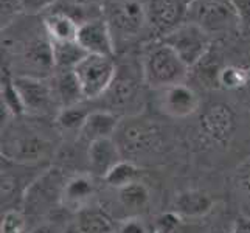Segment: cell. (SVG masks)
I'll return each instance as SVG.
<instances>
[{
  "instance_id": "cell-1",
  "label": "cell",
  "mask_w": 250,
  "mask_h": 233,
  "mask_svg": "<svg viewBox=\"0 0 250 233\" xmlns=\"http://www.w3.org/2000/svg\"><path fill=\"white\" fill-rule=\"evenodd\" d=\"M68 174L59 167H48L33 180L23 194L21 210L34 224L51 218L62 209V190Z\"/></svg>"
},
{
  "instance_id": "cell-2",
  "label": "cell",
  "mask_w": 250,
  "mask_h": 233,
  "mask_svg": "<svg viewBox=\"0 0 250 233\" xmlns=\"http://www.w3.org/2000/svg\"><path fill=\"white\" fill-rule=\"evenodd\" d=\"M123 159L135 162L156 154L162 146V131L151 118L129 115L122 118L114 135Z\"/></svg>"
},
{
  "instance_id": "cell-3",
  "label": "cell",
  "mask_w": 250,
  "mask_h": 233,
  "mask_svg": "<svg viewBox=\"0 0 250 233\" xmlns=\"http://www.w3.org/2000/svg\"><path fill=\"white\" fill-rule=\"evenodd\" d=\"M202 28L210 38L241 30V19L233 0H189L185 21Z\"/></svg>"
},
{
  "instance_id": "cell-4",
  "label": "cell",
  "mask_w": 250,
  "mask_h": 233,
  "mask_svg": "<svg viewBox=\"0 0 250 233\" xmlns=\"http://www.w3.org/2000/svg\"><path fill=\"white\" fill-rule=\"evenodd\" d=\"M188 72L189 67L174 50L162 41L152 45L143 58L142 80L151 89L163 90L171 85L185 83Z\"/></svg>"
},
{
  "instance_id": "cell-5",
  "label": "cell",
  "mask_w": 250,
  "mask_h": 233,
  "mask_svg": "<svg viewBox=\"0 0 250 233\" xmlns=\"http://www.w3.org/2000/svg\"><path fill=\"white\" fill-rule=\"evenodd\" d=\"M55 148L51 140L34 129H17L2 135V157L23 165H45L53 157Z\"/></svg>"
},
{
  "instance_id": "cell-6",
  "label": "cell",
  "mask_w": 250,
  "mask_h": 233,
  "mask_svg": "<svg viewBox=\"0 0 250 233\" xmlns=\"http://www.w3.org/2000/svg\"><path fill=\"white\" fill-rule=\"evenodd\" d=\"M117 65L112 56L87 55L76 65L75 75L78 78L84 100H98L107 92L117 75Z\"/></svg>"
},
{
  "instance_id": "cell-7",
  "label": "cell",
  "mask_w": 250,
  "mask_h": 233,
  "mask_svg": "<svg viewBox=\"0 0 250 233\" xmlns=\"http://www.w3.org/2000/svg\"><path fill=\"white\" fill-rule=\"evenodd\" d=\"M160 41L174 50L189 68H193L211 48V38L191 22H182Z\"/></svg>"
},
{
  "instance_id": "cell-8",
  "label": "cell",
  "mask_w": 250,
  "mask_h": 233,
  "mask_svg": "<svg viewBox=\"0 0 250 233\" xmlns=\"http://www.w3.org/2000/svg\"><path fill=\"white\" fill-rule=\"evenodd\" d=\"M104 13L114 41L137 36L148 22L142 0H110Z\"/></svg>"
},
{
  "instance_id": "cell-9",
  "label": "cell",
  "mask_w": 250,
  "mask_h": 233,
  "mask_svg": "<svg viewBox=\"0 0 250 233\" xmlns=\"http://www.w3.org/2000/svg\"><path fill=\"white\" fill-rule=\"evenodd\" d=\"M238 127L235 110L226 103H210L199 117V132L205 142L226 148L233 140Z\"/></svg>"
},
{
  "instance_id": "cell-10",
  "label": "cell",
  "mask_w": 250,
  "mask_h": 233,
  "mask_svg": "<svg viewBox=\"0 0 250 233\" xmlns=\"http://www.w3.org/2000/svg\"><path fill=\"white\" fill-rule=\"evenodd\" d=\"M13 83L25 114L44 115L55 105L56 95L53 84H48L44 78L21 75L13 78Z\"/></svg>"
},
{
  "instance_id": "cell-11",
  "label": "cell",
  "mask_w": 250,
  "mask_h": 233,
  "mask_svg": "<svg viewBox=\"0 0 250 233\" xmlns=\"http://www.w3.org/2000/svg\"><path fill=\"white\" fill-rule=\"evenodd\" d=\"M34 165H23L2 157V210L21 209L23 194L36 177H28L27 169ZM48 168V167H47Z\"/></svg>"
},
{
  "instance_id": "cell-12",
  "label": "cell",
  "mask_w": 250,
  "mask_h": 233,
  "mask_svg": "<svg viewBox=\"0 0 250 233\" xmlns=\"http://www.w3.org/2000/svg\"><path fill=\"white\" fill-rule=\"evenodd\" d=\"M140 93L142 84L139 83V80H135L132 73L117 68L115 80L103 97L107 101V110L122 117L126 114L127 109H134L135 106H139Z\"/></svg>"
},
{
  "instance_id": "cell-13",
  "label": "cell",
  "mask_w": 250,
  "mask_h": 233,
  "mask_svg": "<svg viewBox=\"0 0 250 233\" xmlns=\"http://www.w3.org/2000/svg\"><path fill=\"white\" fill-rule=\"evenodd\" d=\"M97 194V177L89 171H78L68 174L62 190V209L67 213H80L92 207L90 202Z\"/></svg>"
},
{
  "instance_id": "cell-14",
  "label": "cell",
  "mask_w": 250,
  "mask_h": 233,
  "mask_svg": "<svg viewBox=\"0 0 250 233\" xmlns=\"http://www.w3.org/2000/svg\"><path fill=\"white\" fill-rule=\"evenodd\" d=\"M188 2L189 0H146L148 23L163 38L185 21Z\"/></svg>"
},
{
  "instance_id": "cell-15",
  "label": "cell",
  "mask_w": 250,
  "mask_h": 233,
  "mask_svg": "<svg viewBox=\"0 0 250 233\" xmlns=\"http://www.w3.org/2000/svg\"><path fill=\"white\" fill-rule=\"evenodd\" d=\"M76 42L89 55L112 56L115 51V41L104 17H97L81 23Z\"/></svg>"
},
{
  "instance_id": "cell-16",
  "label": "cell",
  "mask_w": 250,
  "mask_h": 233,
  "mask_svg": "<svg viewBox=\"0 0 250 233\" xmlns=\"http://www.w3.org/2000/svg\"><path fill=\"white\" fill-rule=\"evenodd\" d=\"M159 107L171 118H187L199 109V97L189 85L180 83L160 90Z\"/></svg>"
},
{
  "instance_id": "cell-17",
  "label": "cell",
  "mask_w": 250,
  "mask_h": 233,
  "mask_svg": "<svg viewBox=\"0 0 250 233\" xmlns=\"http://www.w3.org/2000/svg\"><path fill=\"white\" fill-rule=\"evenodd\" d=\"M123 155L114 139H101L87 145V171L97 179H104Z\"/></svg>"
},
{
  "instance_id": "cell-18",
  "label": "cell",
  "mask_w": 250,
  "mask_h": 233,
  "mask_svg": "<svg viewBox=\"0 0 250 233\" xmlns=\"http://www.w3.org/2000/svg\"><path fill=\"white\" fill-rule=\"evenodd\" d=\"M120 122H122V117L107 109L92 110L78 134L80 142H85V145H89L95 140L114 139Z\"/></svg>"
},
{
  "instance_id": "cell-19",
  "label": "cell",
  "mask_w": 250,
  "mask_h": 233,
  "mask_svg": "<svg viewBox=\"0 0 250 233\" xmlns=\"http://www.w3.org/2000/svg\"><path fill=\"white\" fill-rule=\"evenodd\" d=\"M214 209L213 197L202 190L189 188L184 190L174 197L172 212H176L182 219H201L211 213Z\"/></svg>"
},
{
  "instance_id": "cell-20",
  "label": "cell",
  "mask_w": 250,
  "mask_h": 233,
  "mask_svg": "<svg viewBox=\"0 0 250 233\" xmlns=\"http://www.w3.org/2000/svg\"><path fill=\"white\" fill-rule=\"evenodd\" d=\"M23 64L28 70L27 76L45 78L50 72L55 70L53 61V48H51V41L48 39H34L25 47L23 51Z\"/></svg>"
},
{
  "instance_id": "cell-21",
  "label": "cell",
  "mask_w": 250,
  "mask_h": 233,
  "mask_svg": "<svg viewBox=\"0 0 250 233\" xmlns=\"http://www.w3.org/2000/svg\"><path fill=\"white\" fill-rule=\"evenodd\" d=\"M115 222L109 214L97 207H87L75 214V221L67 233H114Z\"/></svg>"
},
{
  "instance_id": "cell-22",
  "label": "cell",
  "mask_w": 250,
  "mask_h": 233,
  "mask_svg": "<svg viewBox=\"0 0 250 233\" xmlns=\"http://www.w3.org/2000/svg\"><path fill=\"white\" fill-rule=\"evenodd\" d=\"M44 28L51 42H73L78 38L80 22L70 14L55 10L44 17Z\"/></svg>"
},
{
  "instance_id": "cell-23",
  "label": "cell",
  "mask_w": 250,
  "mask_h": 233,
  "mask_svg": "<svg viewBox=\"0 0 250 233\" xmlns=\"http://www.w3.org/2000/svg\"><path fill=\"white\" fill-rule=\"evenodd\" d=\"M118 204L126 210L127 216H139L151 204V191L142 180L117 190ZM126 216V218H127Z\"/></svg>"
},
{
  "instance_id": "cell-24",
  "label": "cell",
  "mask_w": 250,
  "mask_h": 233,
  "mask_svg": "<svg viewBox=\"0 0 250 233\" xmlns=\"http://www.w3.org/2000/svg\"><path fill=\"white\" fill-rule=\"evenodd\" d=\"M53 90L56 95V101L62 107L81 105L84 100L81 85L73 70L58 72V75L53 80Z\"/></svg>"
},
{
  "instance_id": "cell-25",
  "label": "cell",
  "mask_w": 250,
  "mask_h": 233,
  "mask_svg": "<svg viewBox=\"0 0 250 233\" xmlns=\"http://www.w3.org/2000/svg\"><path fill=\"white\" fill-rule=\"evenodd\" d=\"M53 48V61L56 72H68L75 70L83 59L89 53L85 51L78 42H51Z\"/></svg>"
},
{
  "instance_id": "cell-26",
  "label": "cell",
  "mask_w": 250,
  "mask_h": 233,
  "mask_svg": "<svg viewBox=\"0 0 250 233\" xmlns=\"http://www.w3.org/2000/svg\"><path fill=\"white\" fill-rule=\"evenodd\" d=\"M218 87L226 90L250 89V59L239 64H222L218 75Z\"/></svg>"
},
{
  "instance_id": "cell-27",
  "label": "cell",
  "mask_w": 250,
  "mask_h": 233,
  "mask_svg": "<svg viewBox=\"0 0 250 233\" xmlns=\"http://www.w3.org/2000/svg\"><path fill=\"white\" fill-rule=\"evenodd\" d=\"M92 110H87L83 105H75L68 107H61L55 118V125L61 132L65 134H80L85 120Z\"/></svg>"
},
{
  "instance_id": "cell-28",
  "label": "cell",
  "mask_w": 250,
  "mask_h": 233,
  "mask_svg": "<svg viewBox=\"0 0 250 233\" xmlns=\"http://www.w3.org/2000/svg\"><path fill=\"white\" fill-rule=\"evenodd\" d=\"M140 171H142L140 167L137 165L135 162L123 159L107 172V176L103 180H104L110 188L120 190V188H123L129 184L140 180V174H142Z\"/></svg>"
},
{
  "instance_id": "cell-29",
  "label": "cell",
  "mask_w": 250,
  "mask_h": 233,
  "mask_svg": "<svg viewBox=\"0 0 250 233\" xmlns=\"http://www.w3.org/2000/svg\"><path fill=\"white\" fill-rule=\"evenodd\" d=\"M28 219L21 209H11L3 212L0 233H28Z\"/></svg>"
},
{
  "instance_id": "cell-30",
  "label": "cell",
  "mask_w": 250,
  "mask_h": 233,
  "mask_svg": "<svg viewBox=\"0 0 250 233\" xmlns=\"http://www.w3.org/2000/svg\"><path fill=\"white\" fill-rule=\"evenodd\" d=\"M233 184L238 193L250 199V155L239 163L233 174Z\"/></svg>"
},
{
  "instance_id": "cell-31",
  "label": "cell",
  "mask_w": 250,
  "mask_h": 233,
  "mask_svg": "<svg viewBox=\"0 0 250 233\" xmlns=\"http://www.w3.org/2000/svg\"><path fill=\"white\" fill-rule=\"evenodd\" d=\"M114 233H149V227L140 216H127L115 222Z\"/></svg>"
},
{
  "instance_id": "cell-32",
  "label": "cell",
  "mask_w": 250,
  "mask_h": 233,
  "mask_svg": "<svg viewBox=\"0 0 250 233\" xmlns=\"http://www.w3.org/2000/svg\"><path fill=\"white\" fill-rule=\"evenodd\" d=\"M182 218L179 216L176 212H167L160 214L156 221V226H154V233H174L179 226Z\"/></svg>"
},
{
  "instance_id": "cell-33",
  "label": "cell",
  "mask_w": 250,
  "mask_h": 233,
  "mask_svg": "<svg viewBox=\"0 0 250 233\" xmlns=\"http://www.w3.org/2000/svg\"><path fill=\"white\" fill-rule=\"evenodd\" d=\"M0 6H2V28L8 27L25 10L22 0H0Z\"/></svg>"
},
{
  "instance_id": "cell-34",
  "label": "cell",
  "mask_w": 250,
  "mask_h": 233,
  "mask_svg": "<svg viewBox=\"0 0 250 233\" xmlns=\"http://www.w3.org/2000/svg\"><path fill=\"white\" fill-rule=\"evenodd\" d=\"M68 227H65L56 216H51L47 219H42L30 227L28 233H67Z\"/></svg>"
},
{
  "instance_id": "cell-35",
  "label": "cell",
  "mask_w": 250,
  "mask_h": 233,
  "mask_svg": "<svg viewBox=\"0 0 250 233\" xmlns=\"http://www.w3.org/2000/svg\"><path fill=\"white\" fill-rule=\"evenodd\" d=\"M238 13H239V19H241V27H247L250 28V0H233Z\"/></svg>"
},
{
  "instance_id": "cell-36",
  "label": "cell",
  "mask_w": 250,
  "mask_h": 233,
  "mask_svg": "<svg viewBox=\"0 0 250 233\" xmlns=\"http://www.w3.org/2000/svg\"><path fill=\"white\" fill-rule=\"evenodd\" d=\"M230 233H250V216L241 214L231 224Z\"/></svg>"
}]
</instances>
